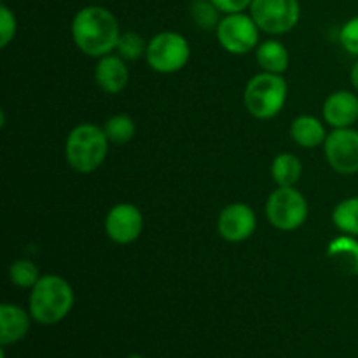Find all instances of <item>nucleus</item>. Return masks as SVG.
<instances>
[{"instance_id":"obj_1","label":"nucleus","mask_w":358,"mask_h":358,"mask_svg":"<svg viewBox=\"0 0 358 358\" xmlns=\"http://www.w3.org/2000/svg\"><path fill=\"white\" fill-rule=\"evenodd\" d=\"M121 28L114 14L101 6L83 7L73 16L72 38L77 48L91 58L110 55L117 48Z\"/></svg>"},{"instance_id":"obj_2","label":"nucleus","mask_w":358,"mask_h":358,"mask_svg":"<svg viewBox=\"0 0 358 358\" xmlns=\"http://www.w3.org/2000/svg\"><path fill=\"white\" fill-rule=\"evenodd\" d=\"M76 296L65 278L56 275H44L30 292V311L34 322L41 325H56L69 317Z\"/></svg>"},{"instance_id":"obj_3","label":"nucleus","mask_w":358,"mask_h":358,"mask_svg":"<svg viewBox=\"0 0 358 358\" xmlns=\"http://www.w3.org/2000/svg\"><path fill=\"white\" fill-rule=\"evenodd\" d=\"M110 140L103 128L84 122L69 133L65 142L66 163L79 173H91L103 164Z\"/></svg>"},{"instance_id":"obj_4","label":"nucleus","mask_w":358,"mask_h":358,"mask_svg":"<svg viewBox=\"0 0 358 358\" xmlns=\"http://www.w3.org/2000/svg\"><path fill=\"white\" fill-rule=\"evenodd\" d=\"M287 94L289 86L280 73L261 72L248 80L243 101L255 119H273L282 112Z\"/></svg>"},{"instance_id":"obj_5","label":"nucleus","mask_w":358,"mask_h":358,"mask_svg":"<svg viewBox=\"0 0 358 358\" xmlns=\"http://www.w3.org/2000/svg\"><path fill=\"white\" fill-rule=\"evenodd\" d=\"M191 58V45L177 31H161L147 42L145 59L154 72L175 73L184 69Z\"/></svg>"},{"instance_id":"obj_6","label":"nucleus","mask_w":358,"mask_h":358,"mask_svg":"<svg viewBox=\"0 0 358 358\" xmlns=\"http://www.w3.org/2000/svg\"><path fill=\"white\" fill-rule=\"evenodd\" d=\"M308 201L296 187H276L266 203V215L280 231H294L308 219Z\"/></svg>"},{"instance_id":"obj_7","label":"nucleus","mask_w":358,"mask_h":358,"mask_svg":"<svg viewBox=\"0 0 358 358\" xmlns=\"http://www.w3.org/2000/svg\"><path fill=\"white\" fill-rule=\"evenodd\" d=\"M217 41L231 55H247L257 48L261 28L250 14H224L215 28Z\"/></svg>"},{"instance_id":"obj_8","label":"nucleus","mask_w":358,"mask_h":358,"mask_svg":"<svg viewBox=\"0 0 358 358\" xmlns=\"http://www.w3.org/2000/svg\"><path fill=\"white\" fill-rule=\"evenodd\" d=\"M250 16L261 31L269 35L287 34L299 23V0H254Z\"/></svg>"},{"instance_id":"obj_9","label":"nucleus","mask_w":358,"mask_h":358,"mask_svg":"<svg viewBox=\"0 0 358 358\" xmlns=\"http://www.w3.org/2000/svg\"><path fill=\"white\" fill-rule=\"evenodd\" d=\"M327 163L341 175L358 173V131L353 128H338L329 133L324 143Z\"/></svg>"},{"instance_id":"obj_10","label":"nucleus","mask_w":358,"mask_h":358,"mask_svg":"<svg viewBox=\"0 0 358 358\" xmlns=\"http://www.w3.org/2000/svg\"><path fill=\"white\" fill-rule=\"evenodd\" d=\"M142 229L143 215L133 203H119L112 206L105 217V233L114 243H133L140 238Z\"/></svg>"},{"instance_id":"obj_11","label":"nucleus","mask_w":358,"mask_h":358,"mask_svg":"<svg viewBox=\"0 0 358 358\" xmlns=\"http://www.w3.org/2000/svg\"><path fill=\"white\" fill-rule=\"evenodd\" d=\"M257 217L247 203H231L220 212L217 220V231L220 236L231 243L248 240L255 233Z\"/></svg>"},{"instance_id":"obj_12","label":"nucleus","mask_w":358,"mask_h":358,"mask_svg":"<svg viewBox=\"0 0 358 358\" xmlns=\"http://www.w3.org/2000/svg\"><path fill=\"white\" fill-rule=\"evenodd\" d=\"M324 119L334 129L352 128L358 121V96L352 91H334L324 103Z\"/></svg>"},{"instance_id":"obj_13","label":"nucleus","mask_w":358,"mask_h":358,"mask_svg":"<svg viewBox=\"0 0 358 358\" xmlns=\"http://www.w3.org/2000/svg\"><path fill=\"white\" fill-rule=\"evenodd\" d=\"M30 311L23 310L16 304L3 303L0 306V345L6 346L16 345L27 338L31 324Z\"/></svg>"},{"instance_id":"obj_14","label":"nucleus","mask_w":358,"mask_h":358,"mask_svg":"<svg viewBox=\"0 0 358 358\" xmlns=\"http://www.w3.org/2000/svg\"><path fill=\"white\" fill-rule=\"evenodd\" d=\"M94 80L98 87L108 94H117L128 86L129 70L124 58L119 55H105L98 59L94 69Z\"/></svg>"},{"instance_id":"obj_15","label":"nucleus","mask_w":358,"mask_h":358,"mask_svg":"<svg viewBox=\"0 0 358 358\" xmlns=\"http://www.w3.org/2000/svg\"><path fill=\"white\" fill-rule=\"evenodd\" d=\"M327 257L339 271L348 276H358V240L350 234L336 238L329 243Z\"/></svg>"},{"instance_id":"obj_16","label":"nucleus","mask_w":358,"mask_h":358,"mask_svg":"<svg viewBox=\"0 0 358 358\" xmlns=\"http://www.w3.org/2000/svg\"><path fill=\"white\" fill-rule=\"evenodd\" d=\"M290 136L297 145L304 149H315V147L325 143L327 133L324 124L315 115H299L290 124Z\"/></svg>"},{"instance_id":"obj_17","label":"nucleus","mask_w":358,"mask_h":358,"mask_svg":"<svg viewBox=\"0 0 358 358\" xmlns=\"http://www.w3.org/2000/svg\"><path fill=\"white\" fill-rule=\"evenodd\" d=\"M255 59H257V65L261 66L262 72L280 73V76L289 69L290 63L287 48L280 41H275V38H269V41L259 44Z\"/></svg>"},{"instance_id":"obj_18","label":"nucleus","mask_w":358,"mask_h":358,"mask_svg":"<svg viewBox=\"0 0 358 358\" xmlns=\"http://www.w3.org/2000/svg\"><path fill=\"white\" fill-rule=\"evenodd\" d=\"M303 175V164L294 154L283 152L273 159L271 177L278 187H294Z\"/></svg>"},{"instance_id":"obj_19","label":"nucleus","mask_w":358,"mask_h":358,"mask_svg":"<svg viewBox=\"0 0 358 358\" xmlns=\"http://www.w3.org/2000/svg\"><path fill=\"white\" fill-rule=\"evenodd\" d=\"M332 222L343 234L358 238V198L343 199L332 212Z\"/></svg>"},{"instance_id":"obj_20","label":"nucleus","mask_w":358,"mask_h":358,"mask_svg":"<svg viewBox=\"0 0 358 358\" xmlns=\"http://www.w3.org/2000/svg\"><path fill=\"white\" fill-rule=\"evenodd\" d=\"M105 135L110 140V143H128L129 140H133L136 133V124L129 115L126 114H117L112 115L107 122H105L103 128Z\"/></svg>"},{"instance_id":"obj_21","label":"nucleus","mask_w":358,"mask_h":358,"mask_svg":"<svg viewBox=\"0 0 358 358\" xmlns=\"http://www.w3.org/2000/svg\"><path fill=\"white\" fill-rule=\"evenodd\" d=\"M38 268L30 261V259H17L9 266V280L13 285L20 289H34L41 280Z\"/></svg>"},{"instance_id":"obj_22","label":"nucleus","mask_w":358,"mask_h":358,"mask_svg":"<svg viewBox=\"0 0 358 358\" xmlns=\"http://www.w3.org/2000/svg\"><path fill=\"white\" fill-rule=\"evenodd\" d=\"M115 51H117L119 56L124 58L126 62H135V59L145 56L147 44L145 41H143L142 35H138L136 31H124V34H121V37H119Z\"/></svg>"},{"instance_id":"obj_23","label":"nucleus","mask_w":358,"mask_h":358,"mask_svg":"<svg viewBox=\"0 0 358 358\" xmlns=\"http://www.w3.org/2000/svg\"><path fill=\"white\" fill-rule=\"evenodd\" d=\"M220 10L212 3V0H194L191 6V17L199 28L203 30H212L217 28L220 17Z\"/></svg>"},{"instance_id":"obj_24","label":"nucleus","mask_w":358,"mask_h":358,"mask_svg":"<svg viewBox=\"0 0 358 358\" xmlns=\"http://www.w3.org/2000/svg\"><path fill=\"white\" fill-rule=\"evenodd\" d=\"M16 28V16L6 3H2L0 6V48H7L13 42Z\"/></svg>"},{"instance_id":"obj_25","label":"nucleus","mask_w":358,"mask_h":358,"mask_svg":"<svg viewBox=\"0 0 358 358\" xmlns=\"http://www.w3.org/2000/svg\"><path fill=\"white\" fill-rule=\"evenodd\" d=\"M339 42L346 52L358 58V16L343 24L341 31H339Z\"/></svg>"},{"instance_id":"obj_26","label":"nucleus","mask_w":358,"mask_h":358,"mask_svg":"<svg viewBox=\"0 0 358 358\" xmlns=\"http://www.w3.org/2000/svg\"><path fill=\"white\" fill-rule=\"evenodd\" d=\"M254 0H212L213 6L222 14H234L243 13L245 9H250Z\"/></svg>"},{"instance_id":"obj_27","label":"nucleus","mask_w":358,"mask_h":358,"mask_svg":"<svg viewBox=\"0 0 358 358\" xmlns=\"http://www.w3.org/2000/svg\"><path fill=\"white\" fill-rule=\"evenodd\" d=\"M350 77H352V84L353 87L358 91V59L355 62V65H353L352 69V73H350Z\"/></svg>"},{"instance_id":"obj_28","label":"nucleus","mask_w":358,"mask_h":358,"mask_svg":"<svg viewBox=\"0 0 358 358\" xmlns=\"http://www.w3.org/2000/svg\"><path fill=\"white\" fill-rule=\"evenodd\" d=\"M126 358H143V357L140 355V353H131V355H128Z\"/></svg>"}]
</instances>
